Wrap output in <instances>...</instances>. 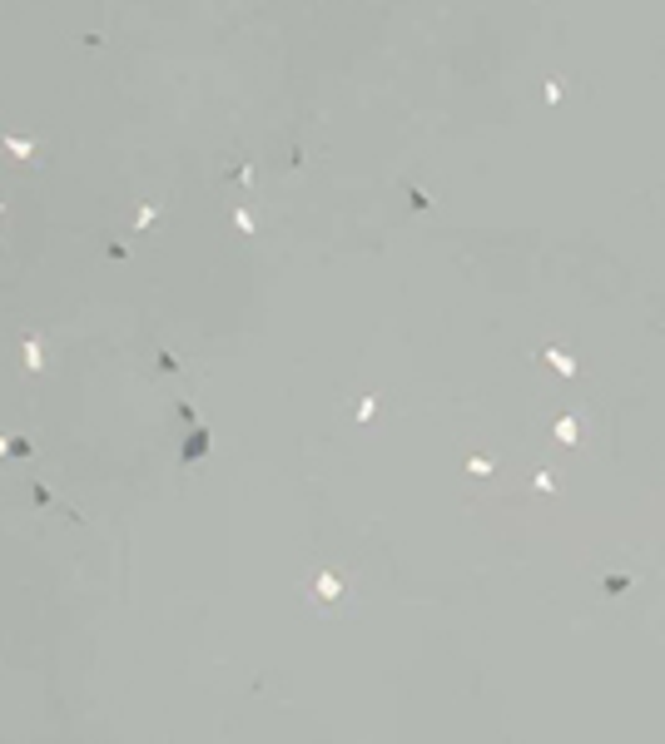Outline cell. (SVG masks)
Listing matches in <instances>:
<instances>
[{
    "mask_svg": "<svg viewBox=\"0 0 665 744\" xmlns=\"http://www.w3.org/2000/svg\"><path fill=\"white\" fill-rule=\"evenodd\" d=\"M159 372H179V357L169 348H159Z\"/></svg>",
    "mask_w": 665,
    "mask_h": 744,
    "instance_id": "8992f818",
    "label": "cell"
},
{
    "mask_svg": "<svg viewBox=\"0 0 665 744\" xmlns=\"http://www.w3.org/2000/svg\"><path fill=\"white\" fill-rule=\"evenodd\" d=\"M159 213H164V209H159V204H144V209H139V213H134V233H144V229H149V224H154V219H159Z\"/></svg>",
    "mask_w": 665,
    "mask_h": 744,
    "instance_id": "277c9868",
    "label": "cell"
},
{
    "mask_svg": "<svg viewBox=\"0 0 665 744\" xmlns=\"http://www.w3.org/2000/svg\"><path fill=\"white\" fill-rule=\"evenodd\" d=\"M209 447H214V432H209V427H194L189 442H184V452H179V461H199V457H209Z\"/></svg>",
    "mask_w": 665,
    "mask_h": 744,
    "instance_id": "6da1fadb",
    "label": "cell"
},
{
    "mask_svg": "<svg viewBox=\"0 0 665 744\" xmlns=\"http://www.w3.org/2000/svg\"><path fill=\"white\" fill-rule=\"evenodd\" d=\"M0 457H10V442H6V437H0Z\"/></svg>",
    "mask_w": 665,
    "mask_h": 744,
    "instance_id": "ba28073f",
    "label": "cell"
},
{
    "mask_svg": "<svg viewBox=\"0 0 665 744\" xmlns=\"http://www.w3.org/2000/svg\"><path fill=\"white\" fill-rule=\"evenodd\" d=\"M318 596H323V601H332V596H338V576H332V571H323V576H318Z\"/></svg>",
    "mask_w": 665,
    "mask_h": 744,
    "instance_id": "5b68a950",
    "label": "cell"
},
{
    "mask_svg": "<svg viewBox=\"0 0 665 744\" xmlns=\"http://www.w3.org/2000/svg\"><path fill=\"white\" fill-rule=\"evenodd\" d=\"M25 372H45V357H40V333L25 337Z\"/></svg>",
    "mask_w": 665,
    "mask_h": 744,
    "instance_id": "7a4b0ae2",
    "label": "cell"
},
{
    "mask_svg": "<svg viewBox=\"0 0 665 744\" xmlns=\"http://www.w3.org/2000/svg\"><path fill=\"white\" fill-rule=\"evenodd\" d=\"M6 149L15 154V159H30V154H35V139H30V134H6Z\"/></svg>",
    "mask_w": 665,
    "mask_h": 744,
    "instance_id": "3957f363",
    "label": "cell"
},
{
    "mask_svg": "<svg viewBox=\"0 0 665 744\" xmlns=\"http://www.w3.org/2000/svg\"><path fill=\"white\" fill-rule=\"evenodd\" d=\"M233 224L244 229V233H254V213H249V209H238V213H233Z\"/></svg>",
    "mask_w": 665,
    "mask_h": 744,
    "instance_id": "52a82bcc",
    "label": "cell"
}]
</instances>
